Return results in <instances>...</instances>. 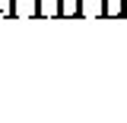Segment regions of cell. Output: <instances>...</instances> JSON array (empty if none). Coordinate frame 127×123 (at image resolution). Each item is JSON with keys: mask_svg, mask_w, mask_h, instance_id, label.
I'll return each instance as SVG.
<instances>
[{"mask_svg": "<svg viewBox=\"0 0 127 123\" xmlns=\"http://www.w3.org/2000/svg\"><path fill=\"white\" fill-rule=\"evenodd\" d=\"M121 19H127V0H121Z\"/></svg>", "mask_w": 127, "mask_h": 123, "instance_id": "obj_4", "label": "cell"}, {"mask_svg": "<svg viewBox=\"0 0 127 123\" xmlns=\"http://www.w3.org/2000/svg\"><path fill=\"white\" fill-rule=\"evenodd\" d=\"M79 16L83 19H105L108 16V0H79Z\"/></svg>", "mask_w": 127, "mask_h": 123, "instance_id": "obj_2", "label": "cell"}, {"mask_svg": "<svg viewBox=\"0 0 127 123\" xmlns=\"http://www.w3.org/2000/svg\"><path fill=\"white\" fill-rule=\"evenodd\" d=\"M10 16L38 19V16H45V10H41V0H10Z\"/></svg>", "mask_w": 127, "mask_h": 123, "instance_id": "obj_1", "label": "cell"}, {"mask_svg": "<svg viewBox=\"0 0 127 123\" xmlns=\"http://www.w3.org/2000/svg\"><path fill=\"white\" fill-rule=\"evenodd\" d=\"M57 19H67V16H79V0H61V6L54 10Z\"/></svg>", "mask_w": 127, "mask_h": 123, "instance_id": "obj_3", "label": "cell"}]
</instances>
